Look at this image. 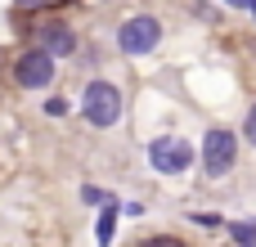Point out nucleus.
Wrapping results in <instances>:
<instances>
[{
	"label": "nucleus",
	"instance_id": "1",
	"mask_svg": "<svg viewBox=\"0 0 256 247\" xmlns=\"http://www.w3.org/2000/svg\"><path fill=\"white\" fill-rule=\"evenodd\" d=\"M81 112H86V122L90 126H112L117 117H122V94H117V86H108V81H90L86 86V99H81Z\"/></svg>",
	"mask_w": 256,
	"mask_h": 247
},
{
	"label": "nucleus",
	"instance_id": "2",
	"mask_svg": "<svg viewBox=\"0 0 256 247\" xmlns=\"http://www.w3.org/2000/svg\"><path fill=\"white\" fill-rule=\"evenodd\" d=\"M158 40H162V22H158V18H148V14L126 18V22H122V32H117L122 54H153V45H158Z\"/></svg>",
	"mask_w": 256,
	"mask_h": 247
},
{
	"label": "nucleus",
	"instance_id": "3",
	"mask_svg": "<svg viewBox=\"0 0 256 247\" xmlns=\"http://www.w3.org/2000/svg\"><path fill=\"white\" fill-rule=\"evenodd\" d=\"M148 162H153V171H162V176H180V171H189L194 148H189V140L162 135V140H153V144H148Z\"/></svg>",
	"mask_w": 256,
	"mask_h": 247
},
{
	"label": "nucleus",
	"instance_id": "4",
	"mask_svg": "<svg viewBox=\"0 0 256 247\" xmlns=\"http://www.w3.org/2000/svg\"><path fill=\"white\" fill-rule=\"evenodd\" d=\"M234 158H238V140L230 135V130H207V140H202V166H207V176H225L230 166H234Z\"/></svg>",
	"mask_w": 256,
	"mask_h": 247
},
{
	"label": "nucleus",
	"instance_id": "5",
	"mask_svg": "<svg viewBox=\"0 0 256 247\" xmlns=\"http://www.w3.org/2000/svg\"><path fill=\"white\" fill-rule=\"evenodd\" d=\"M14 76H18V86H27V90H45V86L54 81V54H45V50H27V54H18Z\"/></svg>",
	"mask_w": 256,
	"mask_h": 247
},
{
	"label": "nucleus",
	"instance_id": "6",
	"mask_svg": "<svg viewBox=\"0 0 256 247\" xmlns=\"http://www.w3.org/2000/svg\"><path fill=\"white\" fill-rule=\"evenodd\" d=\"M40 50H45V54H72V50H76V36H72L63 22H50V27L40 32Z\"/></svg>",
	"mask_w": 256,
	"mask_h": 247
},
{
	"label": "nucleus",
	"instance_id": "7",
	"mask_svg": "<svg viewBox=\"0 0 256 247\" xmlns=\"http://www.w3.org/2000/svg\"><path fill=\"white\" fill-rule=\"evenodd\" d=\"M112 225H117V212H112V207H104V216H99V230H94L99 247H108V243H112Z\"/></svg>",
	"mask_w": 256,
	"mask_h": 247
},
{
	"label": "nucleus",
	"instance_id": "8",
	"mask_svg": "<svg viewBox=\"0 0 256 247\" xmlns=\"http://www.w3.org/2000/svg\"><path fill=\"white\" fill-rule=\"evenodd\" d=\"M230 234H234L238 247H256V220H248V225H230Z\"/></svg>",
	"mask_w": 256,
	"mask_h": 247
},
{
	"label": "nucleus",
	"instance_id": "9",
	"mask_svg": "<svg viewBox=\"0 0 256 247\" xmlns=\"http://www.w3.org/2000/svg\"><path fill=\"white\" fill-rule=\"evenodd\" d=\"M243 135H248V144H256V104H252V112H248V126H243Z\"/></svg>",
	"mask_w": 256,
	"mask_h": 247
},
{
	"label": "nucleus",
	"instance_id": "10",
	"mask_svg": "<svg viewBox=\"0 0 256 247\" xmlns=\"http://www.w3.org/2000/svg\"><path fill=\"white\" fill-rule=\"evenodd\" d=\"M140 247H184V243H180V238H144Z\"/></svg>",
	"mask_w": 256,
	"mask_h": 247
},
{
	"label": "nucleus",
	"instance_id": "11",
	"mask_svg": "<svg viewBox=\"0 0 256 247\" xmlns=\"http://www.w3.org/2000/svg\"><path fill=\"white\" fill-rule=\"evenodd\" d=\"M81 198H86V202H104L108 194H99V189H90V184H86V189H81Z\"/></svg>",
	"mask_w": 256,
	"mask_h": 247
},
{
	"label": "nucleus",
	"instance_id": "12",
	"mask_svg": "<svg viewBox=\"0 0 256 247\" xmlns=\"http://www.w3.org/2000/svg\"><path fill=\"white\" fill-rule=\"evenodd\" d=\"M225 4H234V9H256V0H225Z\"/></svg>",
	"mask_w": 256,
	"mask_h": 247
},
{
	"label": "nucleus",
	"instance_id": "13",
	"mask_svg": "<svg viewBox=\"0 0 256 247\" xmlns=\"http://www.w3.org/2000/svg\"><path fill=\"white\" fill-rule=\"evenodd\" d=\"M18 9H36V4H45V0H14Z\"/></svg>",
	"mask_w": 256,
	"mask_h": 247
}]
</instances>
